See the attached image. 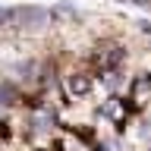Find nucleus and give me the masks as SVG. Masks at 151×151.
I'll list each match as a JSON object with an SVG mask.
<instances>
[{"label": "nucleus", "instance_id": "obj_1", "mask_svg": "<svg viewBox=\"0 0 151 151\" xmlns=\"http://www.w3.org/2000/svg\"><path fill=\"white\" fill-rule=\"evenodd\" d=\"M47 19H50V9H44V6H0V25L38 28Z\"/></svg>", "mask_w": 151, "mask_h": 151}, {"label": "nucleus", "instance_id": "obj_2", "mask_svg": "<svg viewBox=\"0 0 151 151\" xmlns=\"http://www.w3.org/2000/svg\"><path fill=\"white\" fill-rule=\"evenodd\" d=\"M32 126H35L38 135H44V132H50V126H54V116H50V110H41L32 116Z\"/></svg>", "mask_w": 151, "mask_h": 151}, {"label": "nucleus", "instance_id": "obj_3", "mask_svg": "<svg viewBox=\"0 0 151 151\" xmlns=\"http://www.w3.org/2000/svg\"><path fill=\"white\" fill-rule=\"evenodd\" d=\"M69 91L73 94H88L91 91V82L85 76H69Z\"/></svg>", "mask_w": 151, "mask_h": 151}, {"label": "nucleus", "instance_id": "obj_4", "mask_svg": "<svg viewBox=\"0 0 151 151\" xmlns=\"http://www.w3.org/2000/svg\"><path fill=\"white\" fill-rule=\"evenodd\" d=\"M50 16H60V19H79V9L69 6V3H57V6L50 9Z\"/></svg>", "mask_w": 151, "mask_h": 151}, {"label": "nucleus", "instance_id": "obj_5", "mask_svg": "<svg viewBox=\"0 0 151 151\" xmlns=\"http://www.w3.org/2000/svg\"><path fill=\"white\" fill-rule=\"evenodd\" d=\"M16 101V88L13 82H0V107H6V104Z\"/></svg>", "mask_w": 151, "mask_h": 151}, {"label": "nucleus", "instance_id": "obj_6", "mask_svg": "<svg viewBox=\"0 0 151 151\" xmlns=\"http://www.w3.org/2000/svg\"><path fill=\"white\" fill-rule=\"evenodd\" d=\"M123 3H135V6H145V9H151V0H123Z\"/></svg>", "mask_w": 151, "mask_h": 151}]
</instances>
